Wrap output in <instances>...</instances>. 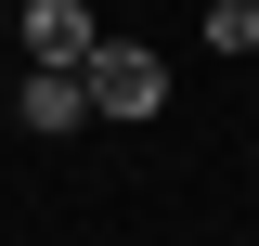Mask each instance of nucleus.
Listing matches in <instances>:
<instances>
[{
    "label": "nucleus",
    "instance_id": "1",
    "mask_svg": "<svg viewBox=\"0 0 259 246\" xmlns=\"http://www.w3.org/2000/svg\"><path fill=\"white\" fill-rule=\"evenodd\" d=\"M78 91H91V117H156V104H168V65L156 52H143V39H91V65H78Z\"/></svg>",
    "mask_w": 259,
    "mask_h": 246
},
{
    "label": "nucleus",
    "instance_id": "2",
    "mask_svg": "<svg viewBox=\"0 0 259 246\" xmlns=\"http://www.w3.org/2000/svg\"><path fill=\"white\" fill-rule=\"evenodd\" d=\"M13 117H26V143H65V130H91V91H78V65H26Z\"/></svg>",
    "mask_w": 259,
    "mask_h": 246
},
{
    "label": "nucleus",
    "instance_id": "3",
    "mask_svg": "<svg viewBox=\"0 0 259 246\" xmlns=\"http://www.w3.org/2000/svg\"><path fill=\"white\" fill-rule=\"evenodd\" d=\"M91 0H26V65H91Z\"/></svg>",
    "mask_w": 259,
    "mask_h": 246
},
{
    "label": "nucleus",
    "instance_id": "4",
    "mask_svg": "<svg viewBox=\"0 0 259 246\" xmlns=\"http://www.w3.org/2000/svg\"><path fill=\"white\" fill-rule=\"evenodd\" d=\"M207 52H259V0H207Z\"/></svg>",
    "mask_w": 259,
    "mask_h": 246
}]
</instances>
